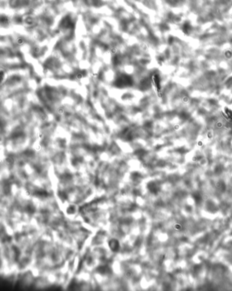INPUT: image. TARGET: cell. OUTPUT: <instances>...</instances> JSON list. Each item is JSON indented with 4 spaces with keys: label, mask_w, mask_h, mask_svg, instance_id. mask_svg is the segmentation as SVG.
Segmentation results:
<instances>
[{
    "label": "cell",
    "mask_w": 232,
    "mask_h": 291,
    "mask_svg": "<svg viewBox=\"0 0 232 291\" xmlns=\"http://www.w3.org/2000/svg\"><path fill=\"white\" fill-rule=\"evenodd\" d=\"M118 246H119V245H118V243H117V241H116V240H113V241H111L110 247H111V248L113 250H117V249H118Z\"/></svg>",
    "instance_id": "1"
}]
</instances>
